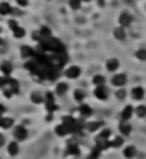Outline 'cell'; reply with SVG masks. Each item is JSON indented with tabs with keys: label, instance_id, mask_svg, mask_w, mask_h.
I'll use <instances>...</instances> for the list:
<instances>
[{
	"label": "cell",
	"instance_id": "6da1fadb",
	"mask_svg": "<svg viewBox=\"0 0 146 159\" xmlns=\"http://www.w3.org/2000/svg\"><path fill=\"white\" fill-rule=\"evenodd\" d=\"M57 109V106L55 105V97L51 92L47 93V110L48 111H55Z\"/></svg>",
	"mask_w": 146,
	"mask_h": 159
},
{
	"label": "cell",
	"instance_id": "7a4b0ae2",
	"mask_svg": "<svg viewBox=\"0 0 146 159\" xmlns=\"http://www.w3.org/2000/svg\"><path fill=\"white\" fill-rule=\"evenodd\" d=\"M119 22H120V25L124 26V27L129 26V25H131V22H132V16L129 14V13H127V12L122 13L120 14V18H119Z\"/></svg>",
	"mask_w": 146,
	"mask_h": 159
},
{
	"label": "cell",
	"instance_id": "3957f363",
	"mask_svg": "<svg viewBox=\"0 0 146 159\" xmlns=\"http://www.w3.org/2000/svg\"><path fill=\"white\" fill-rule=\"evenodd\" d=\"M111 81H112V84H114V85L120 87V85H124L127 83V76L124 74H119V75H115Z\"/></svg>",
	"mask_w": 146,
	"mask_h": 159
},
{
	"label": "cell",
	"instance_id": "277c9868",
	"mask_svg": "<svg viewBox=\"0 0 146 159\" xmlns=\"http://www.w3.org/2000/svg\"><path fill=\"white\" fill-rule=\"evenodd\" d=\"M14 136H16V139H17V140L22 141V140L26 139V136H27V132H26V129L22 127V125H18V127L14 129Z\"/></svg>",
	"mask_w": 146,
	"mask_h": 159
},
{
	"label": "cell",
	"instance_id": "5b68a950",
	"mask_svg": "<svg viewBox=\"0 0 146 159\" xmlns=\"http://www.w3.org/2000/svg\"><path fill=\"white\" fill-rule=\"evenodd\" d=\"M94 96L97 98H100V100H106L107 97V93H106V88L104 85H98L97 88L94 89Z\"/></svg>",
	"mask_w": 146,
	"mask_h": 159
},
{
	"label": "cell",
	"instance_id": "8992f818",
	"mask_svg": "<svg viewBox=\"0 0 146 159\" xmlns=\"http://www.w3.org/2000/svg\"><path fill=\"white\" fill-rule=\"evenodd\" d=\"M79 75H80V69L78 66H71L70 69L66 70V76L67 78L74 79V78H78Z\"/></svg>",
	"mask_w": 146,
	"mask_h": 159
},
{
	"label": "cell",
	"instance_id": "52a82bcc",
	"mask_svg": "<svg viewBox=\"0 0 146 159\" xmlns=\"http://www.w3.org/2000/svg\"><path fill=\"white\" fill-rule=\"evenodd\" d=\"M69 132H71V131H70V128L67 127L66 124H61V125H58V127L56 128V133L58 136H65V135H67Z\"/></svg>",
	"mask_w": 146,
	"mask_h": 159
},
{
	"label": "cell",
	"instance_id": "ba28073f",
	"mask_svg": "<svg viewBox=\"0 0 146 159\" xmlns=\"http://www.w3.org/2000/svg\"><path fill=\"white\" fill-rule=\"evenodd\" d=\"M132 96H133L134 100H141V98L144 97V89L141 88V87L133 88L132 89Z\"/></svg>",
	"mask_w": 146,
	"mask_h": 159
},
{
	"label": "cell",
	"instance_id": "9c48e42d",
	"mask_svg": "<svg viewBox=\"0 0 146 159\" xmlns=\"http://www.w3.org/2000/svg\"><path fill=\"white\" fill-rule=\"evenodd\" d=\"M119 129H120V132H122V135H124V136H128L129 133H131V125H129L128 123H122L120 125H119Z\"/></svg>",
	"mask_w": 146,
	"mask_h": 159
},
{
	"label": "cell",
	"instance_id": "30bf717a",
	"mask_svg": "<svg viewBox=\"0 0 146 159\" xmlns=\"http://www.w3.org/2000/svg\"><path fill=\"white\" fill-rule=\"evenodd\" d=\"M124 155H126V158L131 159L133 158L134 155H136V149H134V146H128L124 149Z\"/></svg>",
	"mask_w": 146,
	"mask_h": 159
},
{
	"label": "cell",
	"instance_id": "8fae6325",
	"mask_svg": "<svg viewBox=\"0 0 146 159\" xmlns=\"http://www.w3.org/2000/svg\"><path fill=\"white\" fill-rule=\"evenodd\" d=\"M107 70L109 71H114V70H116L118 69V66H119V62H118V60H115V58H112V60H109L107 61Z\"/></svg>",
	"mask_w": 146,
	"mask_h": 159
},
{
	"label": "cell",
	"instance_id": "7c38bea8",
	"mask_svg": "<svg viewBox=\"0 0 146 159\" xmlns=\"http://www.w3.org/2000/svg\"><path fill=\"white\" fill-rule=\"evenodd\" d=\"M10 12H12V9H10L8 3H0V14L5 16V14H8Z\"/></svg>",
	"mask_w": 146,
	"mask_h": 159
},
{
	"label": "cell",
	"instance_id": "4fadbf2b",
	"mask_svg": "<svg viewBox=\"0 0 146 159\" xmlns=\"http://www.w3.org/2000/svg\"><path fill=\"white\" fill-rule=\"evenodd\" d=\"M18 150H20V147H18V145H17V142H10L9 146H8L9 154H10V155H16V154L18 153Z\"/></svg>",
	"mask_w": 146,
	"mask_h": 159
},
{
	"label": "cell",
	"instance_id": "5bb4252c",
	"mask_svg": "<svg viewBox=\"0 0 146 159\" xmlns=\"http://www.w3.org/2000/svg\"><path fill=\"white\" fill-rule=\"evenodd\" d=\"M114 36L119 40H123L124 38H126V32H124V30L122 29V27H116V29L114 30Z\"/></svg>",
	"mask_w": 146,
	"mask_h": 159
},
{
	"label": "cell",
	"instance_id": "9a60e30c",
	"mask_svg": "<svg viewBox=\"0 0 146 159\" xmlns=\"http://www.w3.org/2000/svg\"><path fill=\"white\" fill-rule=\"evenodd\" d=\"M0 69L5 75H9L10 71H12V65H10V62H3L0 65Z\"/></svg>",
	"mask_w": 146,
	"mask_h": 159
},
{
	"label": "cell",
	"instance_id": "2e32d148",
	"mask_svg": "<svg viewBox=\"0 0 146 159\" xmlns=\"http://www.w3.org/2000/svg\"><path fill=\"white\" fill-rule=\"evenodd\" d=\"M67 153H69V154H71V155H79L80 154V150H79L78 145H69Z\"/></svg>",
	"mask_w": 146,
	"mask_h": 159
},
{
	"label": "cell",
	"instance_id": "e0dca14e",
	"mask_svg": "<svg viewBox=\"0 0 146 159\" xmlns=\"http://www.w3.org/2000/svg\"><path fill=\"white\" fill-rule=\"evenodd\" d=\"M13 125V119H10V118H3L2 119V125L0 127H3V128H10Z\"/></svg>",
	"mask_w": 146,
	"mask_h": 159
},
{
	"label": "cell",
	"instance_id": "ac0fdd59",
	"mask_svg": "<svg viewBox=\"0 0 146 159\" xmlns=\"http://www.w3.org/2000/svg\"><path fill=\"white\" fill-rule=\"evenodd\" d=\"M101 127V123L100 122H91L87 124V129L89 131V132H94V131L97 128H100Z\"/></svg>",
	"mask_w": 146,
	"mask_h": 159
},
{
	"label": "cell",
	"instance_id": "d6986e66",
	"mask_svg": "<svg viewBox=\"0 0 146 159\" xmlns=\"http://www.w3.org/2000/svg\"><path fill=\"white\" fill-rule=\"evenodd\" d=\"M132 107L131 106H127L126 109L123 110V113H122V118L124 119V120H127V119H129L131 118V115H132Z\"/></svg>",
	"mask_w": 146,
	"mask_h": 159
},
{
	"label": "cell",
	"instance_id": "ffe728a7",
	"mask_svg": "<svg viewBox=\"0 0 146 159\" xmlns=\"http://www.w3.org/2000/svg\"><path fill=\"white\" fill-rule=\"evenodd\" d=\"M80 113H82L83 117H89V115L92 114V109L87 105H82L80 106Z\"/></svg>",
	"mask_w": 146,
	"mask_h": 159
},
{
	"label": "cell",
	"instance_id": "44dd1931",
	"mask_svg": "<svg viewBox=\"0 0 146 159\" xmlns=\"http://www.w3.org/2000/svg\"><path fill=\"white\" fill-rule=\"evenodd\" d=\"M21 54H22V57H29V56H32L34 54V51L30 48V47H22V49H21Z\"/></svg>",
	"mask_w": 146,
	"mask_h": 159
},
{
	"label": "cell",
	"instance_id": "7402d4cb",
	"mask_svg": "<svg viewBox=\"0 0 146 159\" xmlns=\"http://www.w3.org/2000/svg\"><path fill=\"white\" fill-rule=\"evenodd\" d=\"M66 91H67V85L65 83H59L56 88V92L58 93V95H63V93H66Z\"/></svg>",
	"mask_w": 146,
	"mask_h": 159
},
{
	"label": "cell",
	"instance_id": "603a6c76",
	"mask_svg": "<svg viewBox=\"0 0 146 159\" xmlns=\"http://www.w3.org/2000/svg\"><path fill=\"white\" fill-rule=\"evenodd\" d=\"M41 95L40 93H37V92H34V93H31V101L32 102H35V103H40L41 102Z\"/></svg>",
	"mask_w": 146,
	"mask_h": 159
},
{
	"label": "cell",
	"instance_id": "cb8c5ba5",
	"mask_svg": "<svg viewBox=\"0 0 146 159\" xmlns=\"http://www.w3.org/2000/svg\"><path fill=\"white\" fill-rule=\"evenodd\" d=\"M93 83L97 84V85H104L105 78H104V76H101V75H96L94 78H93Z\"/></svg>",
	"mask_w": 146,
	"mask_h": 159
},
{
	"label": "cell",
	"instance_id": "d4e9b609",
	"mask_svg": "<svg viewBox=\"0 0 146 159\" xmlns=\"http://www.w3.org/2000/svg\"><path fill=\"white\" fill-rule=\"evenodd\" d=\"M136 113H137V115H138L140 118H144V117H146V107H145L144 105L138 106V107H137V110H136Z\"/></svg>",
	"mask_w": 146,
	"mask_h": 159
},
{
	"label": "cell",
	"instance_id": "484cf974",
	"mask_svg": "<svg viewBox=\"0 0 146 159\" xmlns=\"http://www.w3.org/2000/svg\"><path fill=\"white\" fill-rule=\"evenodd\" d=\"M13 32H14V36H16V38H22V36L25 35V30L21 29V27H18V26L13 30Z\"/></svg>",
	"mask_w": 146,
	"mask_h": 159
},
{
	"label": "cell",
	"instance_id": "4316f807",
	"mask_svg": "<svg viewBox=\"0 0 146 159\" xmlns=\"http://www.w3.org/2000/svg\"><path fill=\"white\" fill-rule=\"evenodd\" d=\"M39 32H40V35H41V36H44V38L51 36V30L48 29L47 26H43L41 29H40V31H39Z\"/></svg>",
	"mask_w": 146,
	"mask_h": 159
},
{
	"label": "cell",
	"instance_id": "83f0119b",
	"mask_svg": "<svg viewBox=\"0 0 146 159\" xmlns=\"http://www.w3.org/2000/svg\"><path fill=\"white\" fill-rule=\"evenodd\" d=\"M74 96H75V100H77V101H83L84 93L80 89H77V91H75V93H74Z\"/></svg>",
	"mask_w": 146,
	"mask_h": 159
},
{
	"label": "cell",
	"instance_id": "f1b7e54d",
	"mask_svg": "<svg viewBox=\"0 0 146 159\" xmlns=\"http://www.w3.org/2000/svg\"><path fill=\"white\" fill-rule=\"evenodd\" d=\"M136 57L138 60H146V51L145 49H140V51L136 52Z\"/></svg>",
	"mask_w": 146,
	"mask_h": 159
},
{
	"label": "cell",
	"instance_id": "f546056e",
	"mask_svg": "<svg viewBox=\"0 0 146 159\" xmlns=\"http://www.w3.org/2000/svg\"><path fill=\"white\" fill-rule=\"evenodd\" d=\"M110 144H111V146H115V147H119V146H120V145L123 144V140L120 139V137H115V139H114V141H111Z\"/></svg>",
	"mask_w": 146,
	"mask_h": 159
},
{
	"label": "cell",
	"instance_id": "4dcf8cb0",
	"mask_svg": "<svg viewBox=\"0 0 146 159\" xmlns=\"http://www.w3.org/2000/svg\"><path fill=\"white\" fill-rule=\"evenodd\" d=\"M80 2H82V0H70V7L73 9H79Z\"/></svg>",
	"mask_w": 146,
	"mask_h": 159
},
{
	"label": "cell",
	"instance_id": "1f68e13d",
	"mask_svg": "<svg viewBox=\"0 0 146 159\" xmlns=\"http://www.w3.org/2000/svg\"><path fill=\"white\" fill-rule=\"evenodd\" d=\"M110 136V131L109 129H105V131H102V132L100 133V139H104V140H107V137Z\"/></svg>",
	"mask_w": 146,
	"mask_h": 159
},
{
	"label": "cell",
	"instance_id": "d6a6232c",
	"mask_svg": "<svg viewBox=\"0 0 146 159\" xmlns=\"http://www.w3.org/2000/svg\"><path fill=\"white\" fill-rule=\"evenodd\" d=\"M116 97L119 98V100H123L124 97H126V91H123V89H119L116 92Z\"/></svg>",
	"mask_w": 146,
	"mask_h": 159
},
{
	"label": "cell",
	"instance_id": "836d02e7",
	"mask_svg": "<svg viewBox=\"0 0 146 159\" xmlns=\"http://www.w3.org/2000/svg\"><path fill=\"white\" fill-rule=\"evenodd\" d=\"M9 27L12 30H14L16 27H17V22H16V21H9Z\"/></svg>",
	"mask_w": 146,
	"mask_h": 159
},
{
	"label": "cell",
	"instance_id": "e575fe53",
	"mask_svg": "<svg viewBox=\"0 0 146 159\" xmlns=\"http://www.w3.org/2000/svg\"><path fill=\"white\" fill-rule=\"evenodd\" d=\"M9 81H10V79H3V78H0V87L4 85L5 83H9Z\"/></svg>",
	"mask_w": 146,
	"mask_h": 159
},
{
	"label": "cell",
	"instance_id": "d590c367",
	"mask_svg": "<svg viewBox=\"0 0 146 159\" xmlns=\"http://www.w3.org/2000/svg\"><path fill=\"white\" fill-rule=\"evenodd\" d=\"M17 3H18L20 5H22V7H25V5L27 4V2H26V0H17Z\"/></svg>",
	"mask_w": 146,
	"mask_h": 159
},
{
	"label": "cell",
	"instance_id": "8d00e7d4",
	"mask_svg": "<svg viewBox=\"0 0 146 159\" xmlns=\"http://www.w3.org/2000/svg\"><path fill=\"white\" fill-rule=\"evenodd\" d=\"M4 110H5V109H4V106H3V105H0V115H2V114L4 113Z\"/></svg>",
	"mask_w": 146,
	"mask_h": 159
},
{
	"label": "cell",
	"instance_id": "74e56055",
	"mask_svg": "<svg viewBox=\"0 0 146 159\" xmlns=\"http://www.w3.org/2000/svg\"><path fill=\"white\" fill-rule=\"evenodd\" d=\"M3 142H4V137H3L2 135H0V146L3 145Z\"/></svg>",
	"mask_w": 146,
	"mask_h": 159
},
{
	"label": "cell",
	"instance_id": "f35d334b",
	"mask_svg": "<svg viewBox=\"0 0 146 159\" xmlns=\"http://www.w3.org/2000/svg\"><path fill=\"white\" fill-rule=\"evenodd\" d=\"M88 159H97V158H94V157H92V155H89V158Z\"/></svg>",
	"mask_w": 146,
	"mask_h": 159
},
{
	"label": "cell",
	"instance_id": "ab89813d",
	"mask_svg": "<svg viewBox=\"0 0 146 159\" xmlns=\"http://www.w3.org/2000/svg\"><path fill=\"white\" fill-rule=\"evenodd\" d=\"M2 119H3V118H0V125H2Z\"/></svg>",
	"mask_w": 146,
	"mask_h": 159
},
{
	"label": "cell",
	"instance_id": "60d3db41",
	"mask_svg": "<svg viewBox=\"0 0 146 159\" xmlns=\"http://www.w3.org/2000/svg\"><path fill=\"white\" fill-rule=\"evenodd\" d=\"M84 2H91V0H84Z\"/></svg>",
	"mask_w": 146,
	"mask_h": 159
},
{
	"label": "cell",
	"instance_id": "b9f144b4",
	"mask_svg": "<svg viewBox=\"0 0 146 159\" xmlns=\"http://www.w3.org/2000/svg\"><path fill=\"white\" fill-rule=\"evenodd\" d=\"M0 44H2V39H0Z\"/></svg>",
	"mask_w": 146,
	"mask_h": 159
},
{
	"label": "cell",
	"instance_id": "7bdbcfd3",
	"mask_svg": "<svg viewBox=\"0 0 146 159\" xmlns=\"http://www.w3.org/2000/svg\"><path fill=\"white\" fill-rule=\"evenodd\" d=\"M0 31H2V29H0Z\"/></svg>",
	"mask_w": 146,
	"mask_h": 159
}]
</instances>
